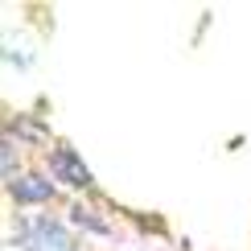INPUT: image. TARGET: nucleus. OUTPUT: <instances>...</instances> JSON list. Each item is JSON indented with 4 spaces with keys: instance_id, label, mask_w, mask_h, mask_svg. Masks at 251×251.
<instances>
[{
    "instance_id": "nucleus-3",
    "label": "nucleus",
    "mask_w": 251,
    "mask_h": 251,
    "mask_svg": "<svg viewBox=\"0 0 251 251\" xmlns=\"http://www.w3.org/2000/svg\"><path fill=\"white\" fill-rule=\"evenodd\" d=\"M8 198L17 206H46L54 198V181L46 173H21L17 181H8Z\"/></svg>"
},
{
    "instance_id": "nucleus-2",
    "label": "nucleus",
    "mask_w": 251,
    "mask_h": 251,
    "mask_svg": "<svg viewBox=\"0 0 251 251\" xmlns=\"http://www.w3.org/2000/svg\"><path fill=\"white\" fill-rule=\"evenodd\" d=\"M50 177H58L70 190H91V181H95L75 144H54V149H50Z\"/></svg>"
},
{
    "instance_id": "nucleus-4",
    "label": "nucleus",
    "mask_w": 251,
    "mask_h": 251,
    "mask_svg": "<svg viewBox=\"0 0 251 251\" xmlns=\"http://www.w3.org/2000/svg\"><path fill=\"white\" fill-rule=\"evenodd\" d=\"M70 223H75L78 231H87V235H111V223L99 218L91 206H70Z\"/></svg>"
},
{
    "instance_id": "nucleus-5",
    "label": "nucleus",
    "mask_w": 251,
    "mask_h": 251,
    "mask_svg": "<svg viewBox=\"0 0 251 251\" xmlns=\"http://www.w3.org/2000/svg\"><path fill=\"white\" fill-rule=\"evenodd\" d=\"M4 136H13V140H33V144H41L46 140V124H37V120H29V116H17L13 120V128H8Z\"/></svg>"
},
{
    "instance_id": "nucleus-1",
    "label": "nucleus",
    "mask_w": 251,
    "mask_h": 251,
    "mask_svg": "<svg viewBox=\"0 0 251 251\" xmlns=\"http://www.w3.org/2000/svg\"><path fill=\"white\" fill-rule=\"evenodd\" d=\"M17 243L25 247V251H78L75 235H70L66 223L54 218V214H33V218H25V223H21Z\"/></svg>"
},
{
    "instance_id": "nucleus-6",
    "label": "nucleus",
    "mask_w": 251,
    "mask_h": 251,
    "mask_svg": "<svg viewBox=\"0 0 251 251\" xmlns=\"http://www.w3.org/2000/svg\"><path fill=\"white\" fill-rule=\"evenodd\" d=\"M0 177L17 181V140L13 136H4V144H0Z\"/></svg>"
}]
</instances>
